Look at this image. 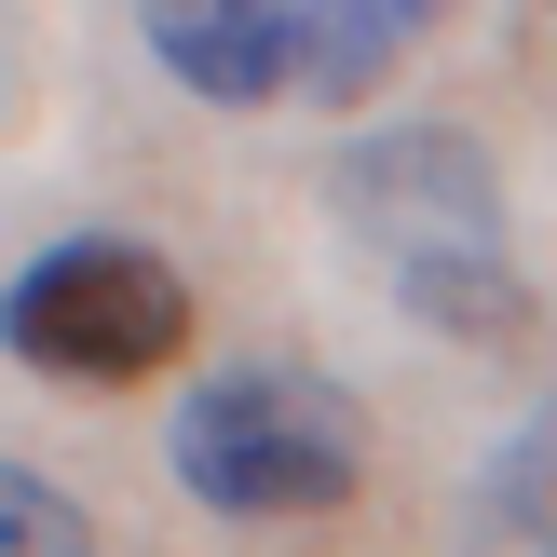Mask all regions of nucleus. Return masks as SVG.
I'll return each mask as SVG.
<instances>
[{
	"label": "nucleus",
	"mask_w": 557,
	"mask_h": 557,
	"mask_svg": "<svg viewBox=\"0 0 557 557\" xmlns=\"http://www.w3.org/2000/svg\"><path fill=\"white\" fill-rule=\"evenodd\" d=\"M341 232H354V259L422 326H449V341H504V326L531 313L517 245H504V177H490V150H462L449 123L354 136L341 150Z\"/></svg>",
	"instance_id": "obj_1"
},
{
	"label": "nucleus",
	"mask_w": 557,
	"mask_h": 557,
	"mask_svg": "<svg viewBox=\"0 0 557 557\" xmlns=\"http://www.w3.org/2000/svg\"><path fill=\"white\" fill-rule=\"evenodd\" d=\"M177 476L218 517H326L368 476L354 395H326L313 368H232L177 408Z\"/></svg>",
	"instance_id": "obj_2"
},
{
	"label": "nucleus",
	"mask_w": 557,
	"mask_h": 557,
	"mask_svg": "<svg viewBox=\"0 0 557 557\" xmlns=\"http://www.w3.org/2000/svg\"><path fill=\"white\" fill-rule=\"evenodd\" d=\"M0 341H14V368L96 381V395H109V381H150L163 354L190 341V286H177V259H150V245L82 232V245H41V259L14 272Z\"/></svg>",
	"instance_id": "obj_3"
},
{
	"label": "nucleus",
	"mask_w": 557,
	"mask_h": 557,
	"mask_svg": "<svg viewBox=\"0 0 557 557\" xmlns=\"http://www.w3.org/2000/svg\"><path fill=\"white\" fill-rule=\"evenodd\" d=\"M136 27L218 109H272L299 82V0H136Z\"/></svg>",
	"instance_id": "obj_4"
},
{
	"label": "nucleus",
	"mask_w": 557,
	"mask_h": 557,
	"mask_svg": "<svg viewBox=\"0 0 557 557\" xmlns=\"http://www.w3.org/2000/svg\"><path fill=\"white\" fill-rule=\"evenodd\" d=\"M449 14V0H299V82L313 96H368V82H395L408 69V41Z\"/></svg>",
	"instance_id": "obj_5"
},
{
	"label": "nucleus",
	"mask_w": 557,
	"mask_h": 557,
	"mask_svg": "<svg viewBox=\"0 0 557 557\" xmlns=\"http://www.w3.org/2000/svg\"><path fill=\"white\" fill-rule=\"evenodd\" d=\"M476 557H557V408H531V422L490 449V476H476Z\"/></svg>",
	"instance_id": "obj_6"
},
{
	"label": "nucleus",
	"mask_w": 557,
	"mask_h": 557,
	"mask_svg": "<svg viewBox=\"0 0 557 557\" xmlns=\"http://www.w3.org/2000/svg\"><path fill=\"white\" fill-rule=\"evenodd\" d=\"M0 557H96V531H82V504L54 476L0 462Z\"/></svg>",
	"instance_id": "obj_7"
}]
</instances>
